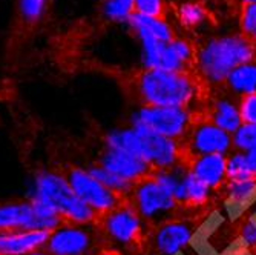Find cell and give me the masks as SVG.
Listing matches in <instances>:
<instances>
[{
	"label": "cell",
	"instance_id": "4316f807",
	"mask_svg": "<svg viewBox=\"0 0 256 255\" xmlns=\"http://www.w3.org/2000/svg\"><path fill=\"white\" fill-rule=\"evenodd\" d=\"M180 19L186 27H196L204 22L206 11L196 2H186L180 7Z\"/></svg>",
	"mask_w": 256,
	"mask_h": 255
},
{
	"label": "cell",
	"instance_id": "f1b7e54d",
	"mask_svg": "<svg viewBox=\"0 0 256 255\" xmlns=\"http://www.w3.org/2000/svg\"><path fill=\"white\" fill-rule=\"evenodd\" d=\"M134 13L148 17H160L164 14V0H134Z\"/></svg>",
	"mask_w": 256,
	"mask_h": 255
},
{
	"label": "cell",
	"instance_id": "8992f818",
	"mask_svg": "<svg viewBox=\"0 0 256 255\" xmlns=\"http://www.w3.org/2000/svg\"><path fill=\"white\" fill-rule=\"evenodd\" d=\"M138 40L142 43L144 68L148 69L188 73L194 62V50L186 40L174 39L170 42H160L149 37Z\"/></svg>",
	"mask_w": 256,
	"mask_h": 255
},
{
	"label": "cell",
	"instance_id": "ba28073f",
	"mask_svg": "<svg viewBox=\"0 0 256 255\" xmlns=\"http://www.w3.org/2000/svg\"><path fill=\"white\" fill-rule=\"evenodd\" d=\"M64 177L68 183L71 184L76 195L102 215L117 209V207L126 203V198L123 195L103 186V184L92 177L86 169L69 168Z\"/></svg>",
	"mask_w": 256,
	"mask_h": 255
},
{
	"label": "cell",
	"instance_id": "ac0fdd59",
	"mask_svg": "<svg viewBox=\"0 0 256 255\" xmlns=\"http://www.w3.org/2000/svg\"><path fill=\"white\" fill-rule=\"evenodd\" d=\"M208 122H212L218 128L224 129L228 134H234L242 123L240 117L238 103L232 102L230 99H220L212 105L208 112Z\"/></svg>",
	"mask_w": 256,
	"mask_h": 255
},
{
	"label": "cell",
	"instance_id": "e575fe53",
	"mask_svg": "<svg viewBox=\"0 0 256 255\" xmlns=\"http://www.w3.org/2000/svg\"><path fill=\"white\" fill-rule=\"evenodd\" d=\"M244 5H252V4H256V0H241Z\"/></svg>",
	"mask_w": 256,
	"mask_h": 255
},
{
	"label": "cell",
	"instance_id": "5bb4252c",
	"mask_svg": "<svg viewBox=\"0 0 256 255\" xmlns=\"http://www.w3.org/2000/svg\"><path fill=\"white\" fill-rule=\"evenodd\" d=\"M50 230H18L0 234V255H28L42 249L48 241Z\"/></svg>",
	"mask_w": 256,
	"mask_h": 255
},
{
	"label": "cell",
	"instance_id": "d590c367",
	"mask_svg": "<svg viewBox=\"0 0 256 255\" xmlns=\"http://www.w3.org/2000/svg\"><path fill=\"white\" fill-rule=\"evenodd\" d=\"M253 250V255H256V249H252Z\"/></svg>",
	"mask_w": 256,
	"mask_h": 255
},
{
	"label": "cell",
	"instance_id": "d4e9b609",
	"mask_svg": "<svg viewBox=\"0 0 256 255\" xmlns=\"http://www.w3.org/2000/svg\"><path fill=\"white\" fill-rule=\"evenodd\" d=\"M234 151L248 152L256 148V125H241L232 134Z\"/></svg>",
	"mask_w": 256,
	"mask_h": 255
},
{
	"label": "cell",
	"instance_id": "6da1fadb",
	"mask_svg": "<svg viewBox=\"0 0 256 255\" xmlns=\"http://www.w3.org/2000/svg\"><path fill=\"white\" fill-rule=\"evenodd\" d=\"M134 91L142 106L188 108L196 96L198 86L189 73L144 68L134 79Z\"/></svg>",
	"mask_w": 256,
	"mask_h": 255
},
{
	"label": "cell",
	"instance_id": "44dd1931",
	"mask_svg": "<svg viewBox=\"0 0 256 255\" xmlns=\"http://www.w3.org/2000/svg\"><path fill=\"white\" fill-rule=\"evenodd\" d=\"M88 172L94 177L96 180H98L103 186H106L108 189L114 191V192H117L120 195H123L124 198H128V195L130 194L132 191V186H134V183L132 181H128L118 175H115L109 171H106L104 168H102L100 165H96V166H92L88 169Z\"/></svg>",
	"mask_w": 256,
	"mask_h": 255
},
{
	"label": "cell",
	"instance_id": "7a4b0ae2",
	"mask_svg": "<svg viewBox=\"0 0 256 255\" xmlns=\"http://www.w3.org/2000/svg\"><path fill=\"white\" fill-rule=\"evenodd\" d=\"M106 145L108 148L124 151L146 160L155 171L174 166L184 160L180 142L158 135L140 125L110 132L106 138Z\"/></svg>",
	"mask_w": 256,
	"mask_h": 255
},
{
	"label": "cell",
	"instance_id": "9a60e30c",
	"mask_svg": "<svg viewBox=\"0 0 256 255\" xmlns=\"http://www.w3.org/2000/svg\"><path fill=\"white\" fill-rule=\"evenodd\" d=\"M189 169L208 189L218 188L227 181L226 155L222 154H207L192 158L189 161Z\"/></svg>",
	"mask_w": 256,
	"mask_h": 255
},
{
	"label": "cell",
	"instance_id": "e0dca14e",
	"mask_svg": "<svg viewBox=\"0 0 256 255\" xmlns=\"http://www.w3.org/2000/svg\"><path fill=\"white\" fill-rule=\"evenodd\" d=\"M126 23L130 27V30L135 33V36L138 39L149 37V39L160 40V42H170V40L175 39L170 25L164 19L148 17V16H143V14L134 13L128 19Z\"/></svg>",
	"mask_w": 256,
	"mask_h": 255
},
{
	"label": "cell",
	"instance_id": "9c48e42d",
	"mask_svg": "<svg viewBox=\"0 0 256 255\" xmlns=\"http://www.w3.org/2000/svg\"><path fill=\"white\" fill-rule=\"evenodd\" d=\"M184 142L186 146L182 149V157L188 163L192 158L207 154L227 155L230 149L234 148L232 134L226 132L208 120L192 123L190 129L184 137Z\"/></svg>",
	"mask_w": 256,
	"mask_h": 255
},
{
	"label": "cell",
	"instance_id": "8fae6325",
	"mask_svg": "<svg viewBox=\"0 0 256 255\" xmlns=\"http://www.w3.org/2000/svg\"><path fill=\"white\" fill-rule=\"evenodd\" d=\"M96 247L90 229L83 224H63L52 230L43 249L50 255H89Z\"/></svg>",
	"mask_w": 256,
	"mask_h": 255
},
{
	"label": "cell",
	"instance_id": "4dcf8cb0",
	"mask_svg": "<svg viewBox=\"0 0 256 255\" xmlns=\"http://www.w3.org/2000/svg\"><path fill=\"white\" fill-rule=\"evenodd\" d=\"M241 238L250 249H256V217H250L242 224Z\"/></svg>",
	"mask_w": 256,
	"mask_h": 255
},
{
	"label": "cell",
	"instance_id": "d6a6232c",
	"mask_svg": "<svg viewBox=\"0 0 256 255\" xmlns=\"http://www.w3.org/2000/svg\"><path fill=\"white\" fill-rule=\"evenodd\" d=\"M97 255H122L118 250H112V249H103V250H100Z\"/></svg>",
	"mask_w": 256,
	"mask_h": 255
},
{
	"label": "cell",
	"instance_id": "277c9868",
	"mask_svg": "<svg viewBox=\"0 0 256 255\" xmlns=\"http://www.w3.org/2000/svg\"><path fill=\"white\" fill-rule=\"evenodd\" d=\"M32 200L52 207L69 224H90L102 218V214L76 195L66 177L58 172H42L37 175Z\"/></svg>",
	"mask_w": 256,
	"mask_h": 255
},
{
	"label": "cell",
	"instance_id": "1f68e13d",
	"mask_svg": "<svg viewBox=\"0 0 256 255\" xmlns=\"http://www.w3.org/2000/svg\"><path fill=\"white\" fill-rule=\"evenodd\" d=\"M246 154H247L248 166H250V169H252L253 175L256 177V148H254V149H252V151H248V152H246Z\"/></svg>",
	"mask_w": 256,
	"mask_h": 255
},
{
	"label": "cell",
	"instance_id": "836d02e7",
	"mask_svg": "<svg viewBox=\"0 0 256 255\" xmlns=\"http://www.w3.org/2000/svg\"><path fill=\"white\" fill-rule=\"evenodd\" d=\"M28 255H50V253H48V252H46V250L42 247V249H38V250H34V252L28 253Z\"/></svg>",
	"mask_w": 256,
	"mask_h": 255
},
{
	"label": "cell",
	"instance_id": "7c38bea8",
	"mask_svg": "<svg viewBox=\"0 0 256 255\" xmlns=\"http://www.w3.org/2000/svg\"><path fill=\"white\" fill-rule=\"evenodd\" d=\"M196 224L189 220H170L160 224L152 237L154 249L158 255H178L190 243Z\"/></svg>",
	"mask_w": 256,
	"mask_h": 255
},
{
	"label": "cell",
	"instance_id": "30bf717a",
	"mask_svg": "<svg viewBox=\"0 0 256 255\" xmlns=\"http://www.w3.org/2000/svg\"><path fill=\"white\" fill-rule=\"evenodd\" d=\"M102 227L109 240L123 246H132L143 238V223L130 204H123L117 209L102 215Z\"/></svg>",
	"mask_w": 256,
	"mask_h": 255
},
{
	"label": "cell",
	"instance_id": "d6986e66",
	"mask_svg": "<svg viewBox=\"0 0 256 255\" xmlns=\"http://www.w3.org/2000/svg\"><path fill=\"white\" fill-rule=\"evenodd\" d=\"M227 88L235 94L244 96L256 92V63L248 62L232 71L224 80Z\"/></svg>",
	"mask_w": 256,
	"mask_h": 255
},
{
	"label": "cell",
	"instance_id": "5b68a950",
	"mask_svg": "<svg viewBox=\"0 0 256 255\" xmlns=\"http://www.w3.org/2000/svg\"><path fill=\"white\" fill-rule=\"evenodd\" d=\"M128 203L134 207L142 220L156 223L158 226L170 221L180 203L152 177L134 183L132 191L128 195Z\"/></svg>",
	"mask_w": 256,
	"mask_h": 255
},
{
	"label": "cell",
	"instance_id": "52a82bcc",
	"mask_svg": "<svg viewBox=\"0 0 256 255\" xmlns=\"http://www.w3.org/2000/svg\"><path fill=\"white\" fill-rule=\"evenodd\" d=\"M192 123L188 108L180 106H142L132 119V125L144 126L158 135L176 142L186 137Z\"/></svg>",
	"mask_w": 256,
	"mask_h": 255
},
{
	"label": "cell",
	"instance_id": "cb8c5ba5",
	"mask_svg": "<svg viewBox=\"0 0 256 255\" xmlns=\"http://www.w3.org/2000/svg\"><path fill=\"white\" fill-rule=\"evenodd\" d=\"M256 192V177L238 181H227V194L232 201L238 204L246 203Z\"/></svg>",
	"mask_w": 256,
	"mask_h": 255
},
{
	"label": "cell",
	"instance_id": "83f0119b",
	"mask_svg": "<svg viewBox=\"0 0 256 255\" xmlns=\"http://www.w3.org/2000/svg\"><path fill=\"white\" fill-rule=\"evenodd\" d=\"M238 109L242 125H256V92L241 96Z\"/></svg>",
	"mask_w": 256,
	"mask_h": 255
},
{
	"label": "cell",
	"instance_id": "7402d4cb",
	"mask_svg": "<svg viewBox=\"0 0 256 255\" xmlns=\"http://www.w3.org/2000/svg\"><path fill=\"white\" fill-rule=\"evenodd\" d=\"M226 175H227V181L254 178V175L248 166L246 152L232 151V152H228V155H226Z\"/></svg>",
	"mask_w": 256,
	"mask_h": 255
},
{
	"label": "cell",
	"instance_id": "f546056e",
	"mask_svg": "<svg viewBox=\"0 0 256 255\" xmlns=\"http://www.w3.org/2000/svg\"><path fill=\"white\" fill-rule=\"evenodd\" d=\"M241 30L244 37L256 42V4L246 5L241 14Z\"/></svg>",
	"mask_w": 256,
	"mask_h": 255
},
{
	"label": "cell",
	"instance_id": "ffe728a7",
	"mask_svg": "<svg viewBox=\"0 0 256 255\" xmlns=\"http://www.w3.org/2000/svg\"><path fill=\"white\" fill-rule=\"evenodd\" d=\"M50 0H17L16 20L22 28H34L48 10Z\"/></svg>",
	"mask_w": 256,
	"mask_h": 255
},
{
	"label": "cell",
	"instance_id": "4fadbf2b",
	"mask_svg": "<svg viewBox=\"0 0 256 255\" xmlns=\"http://www.w3.org/2000/svg\"><path fill=\"white\" fill-rule=\"evenodd\" d=\"M98 165L104 168L106 171L132 183L152 177L155 172V169L146 160L140 158L136 155H132L129 152L112 149V148H106L103 151Z\"/></svg>",
	"mask_w": 256,
	"mask_h": 255
},
{
	"label": "cell",
	"instance_id": "603a6c76",
	"mask_svg": "<svg viewBox=\"0 0 256 255\" xmlns=\"http://www.w3.org/2000/svg\"><path fill=\"white\" fill-rule=\"evenodd\" d=\"M103 14L112 22H128L134 14V0H103Z\"/></svg>",
	"mask_w": 256,
	"mask_h": 255
},
{
	"label": "cell",
	"instance_id": "2e32d148",
	"mask_svg": "<svg viewBox=\"0 0 256 255\" xmlns=\"http://www.w3.org/2000/svg\"><path fill=\"white\" fill-rule=\"evenodd\" d=\"M34 229V211L31 201L8 203L0 206V234Z\"/></svg>",
	"mask_w": 256,
	"mask_h": 255
},
{
	"label": "cell",
	"instance_id": "484cf974",
	"mask_svg": "<svg viewBox=\"0 0 256 255\" xmlns=\"http://www.w3.org/2000/svg\"><path fill=\"white\" fill-rule=\"evenodd\" d=\"M208 189L202 181H200L189 169L186 177V204H200L204 203L208 197Z\"/></svg>",
	"mask_w": 256,
	"mask_h": 255
},
{
	"label": "cell",
	"instance_id": "3957f363",
	"mask_svg": "<svg viewBox=\"0 0 256 255\" xmlns=\"http://www.w3.org/2000/svg\"><path fill=\"white\" fill-rule=\"evenodd\" d=\"M256 46L244 36H222L206 42L196 56V65L204 80L221 83L235 68L254 62Z\"/></svg>",
	"mask_w": 256,
	"mask_h": 255
}]
</instances>
